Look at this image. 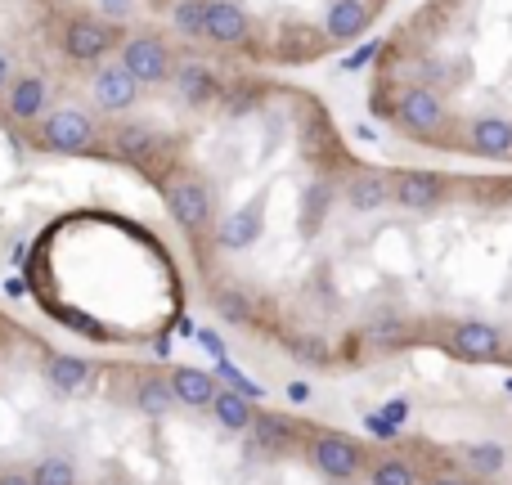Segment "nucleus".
Instances as JSON below:
<instances>
[{
    "mask_svg": "<svg viewBox=\"0 0 512 485\" xmlns=\"http://www.w3.org/2000/svg\"><path fill=\"white\" fill-rule=\"evenodd\" d=\"M427 485H477V481L463 477V472H436V477H427Z\"/></svg>",
    "mask_w": 512,
    "mask_h": 485,
    "instance_id": "nucleus-32",
    "label": "nucleus"
},
{
    "mask_svg": "<svg viewBox=\"0 0 512 485\" xmlns=\"http://www.w3.org/2000/svg\"><path fill=\"white\" fill-rule=\"evenodd\" d=\"M158 189H162V203H167L171 221H176L185 234H203L207 225H212V212H216L212 185H207L198 171L171 167L167 176L158 180Z\"/></svg>",
    "mask_w": 512,
    "mask_h": 485,
    "instance_id": "nucleus-1",
    "label": "nucleus"
},
{
    "mask_svg": "<svg viewBox=\"0 0 512 485\" xmlns=\"http://www.w3.org/2000/svg\"><path fill=\"white\" fill-rule=\"evenodd\" d=\"M306 463L333 485H351L360 472H369V454L346 432H315L306 441Z\"/></svg>",
    "mask_w": 512,
    "mask_h": 485,
    "instance_id": "nucleus-2",
    "label": "nucleus"
},
{
    "mask_svg": "<svg viewBox=\"0 0 512 485\" xmlns=\"http://www.w3.org/2000/svg\"><path fill=\"white\" fill-rule=\"evenodd\" d=\"M5 113L14 117V122H41V117L50 113V81L36 77V72L14 77L5 90Z\"/></svg>",
    "mask_w": 512,
    "mask_h": 485,
    "instance_id": "nucleus-13",
    "label": "nucleus"
},
{
    "mask_svg": "<svg viewBox=\"0 0 512 485\" xmlns=\"http://www.w3.org/2000/svg\"><path fill=\"white\" fill-rule=\"evenodd\" d=\"M243 436H248L252 459H283V454L297 450L301 427L292 423V418H283V414H270V409H256L252 427H248Z\"/></svg>",
    "mask_w": 512,
    "mask_h": 485,
    "instance_id": "nucleus-10",
    "label": "nucleus"
},
{
    "mask_svg": "<svg viewBox=\"0 0 512 485\" xmlns=\"http://www.w3.org/2000/svg\"><path fill=\"white\" fill-rule=\"evenodd\" d=\"M212 418L225 427V432H248L252 418H256V405L243 391L234 387H216V400H212Z\"/></svg>",
    "mask_w": 512,
    "mask_h": 485,
    "instance_id": "nucleus-22",
    "label": "nucleus"
},
{
    "mask_svg": "<svg viewBox=\"0 0 512 485\" xmlns=\"http://www.w3.org/2000/svg\"><path fill=\"white\" fill-rule=\"evenodd\" d=\"M459 459H463V468H468V477H472V481H495L499 472L508 468V454H504V445H495V441L463 445V450H459Z\"/></svg>",
    "mask_w": 512,
    "mask_h": 485,
    "instance_id": "nucleus-23",
    "label": "nucleus"
},
{
    "mask_svg": "<svg viewBox=\"0 0 512 485\" xmlns=\"http://www.w3.org/2000/svg\"><path fill=\"white\" fill-rule=\"evenodd\" d=\"M90 378H95L90 364L77 360V355H50V360H45V382H50L59 396H77V391H86Z\"/></svg>",
    "mask_w": 512,
    "mask_h": 485,
    "instance_id": "nucleus-21",
    "label": "nucleus"
},
{
    "mask_svg": "<svg viewBox=\"0 0 512 485\" xmlns=\"http://www.w3.org/2000/svg\"><path fill=\"white\" fill-rule=\"evenodd\" d=\"M396 126L414 140H436L450 126V108L432 86H409L396 104Z\"/></svg>",
    "mask_w": 512,
    "mask_h": 485,
    "instance_id": "nucleus-7",
    "label": "nucleus"
},
{
    "mask_svg": "<svg viewBox=\"0 0 512 485\" xmlns=\"http://www.w3.org/2000/svg\"><path fill=\"white\" fill-rule=\"evenodd\" d=\"M212 306L225 324H256V297L248 288H239V283H221L212 292Z\"/></svg>",
    "mask_w": 512,
    "mask_h": 485,
    "instance_id": "nucleus-25",
    "label": "nucleus"
},
{
    "mask_svg": "<svg viewBox=\"0 0 512 485\" xmlns=\"http://www.w3.org/2000/svg\"><path fill=\"white\" fill-rule=\"evenodd\" d=\"M9 81H14V59L0 50V90H9Z\"/></svg>",
    "mask_w": 512,
    "mask_h": 485,
    "instance_id": "nucleus-34",
    "label": "nucleus"
},
{
    "mask_svg": "<svg viewBox=\"0 0 512 485\" xmlns=\"http://www.w3.org/2000/svg\"><path fill=\"white\" fill-rule=\"evenodd\" d=\"M207 9H212V0H176L171 23H176V32H185V36H203Z\"/></svg>",
    "mask_w": 512,
    "mask_h": 485,
    "instance_id": "nucleus-29",
    "label": "nucleus"
},
{
    "mask_svg": "<svg viewBox=\"0 0 512 485\" xmlns=\"http://www.w3.org/2000/svg\"><path fill=\"white\" fill-rule=\"evenodd\" d=\"M328 203H333V189L319 180V185H310V194H306V207H301V221H306V234H315V225H319V216L328 212Z\"/></svg>",
    "mask_w": 512,
    "mask_h": 485,
    "instance_id": "nucleus-30",
    "label": "nucleus"
},
{
    "mask_svg": "<svg viewBox=\"0 0 512 485\" xmlns=\"http://www.w3.org/2000/svg\"><path fill=\"white\" fill-rule=\"evenodd\" d=\"M441 342L463 364H499L508 360V337L490 319H450L441 328Z\"/></svg>",
    "mask_w": 512,
    "mask_h": 485,
    "instance_id": "nucleus-4",
    "label": "nucleus"
},
{
    "mask_svg": "<svg viewBox=\"0 0 512 485\" xmlns=\"http://www.w3.org/2000/svg\"><path fill=\"white\" fill-rule=\"evenodd\" d=\"M468 149L477 158H490V162H508L512 158V122L508 117H477L468 126Z\"/></svg>",
    "mask_w": 512,
    "mask_h": 485,
    "instance_id": "nucleus-17",
    "label": "nucleus"
},
{
    "mask_svg": "<svg viewBox=\"0 0 512 485\" xmlns=\"http://www.w3.org/2000/svg\"><path fill=\"white\" fill-rule=\"evenodd\" d=\"M122 68L140 86H167L171 72H176V59H171V45L158 32H131L122 41Z\"/></svg>",
    "mask_w": 512,
    "mask_h": 485,
    "instance_id": "nucleus-6",
    "label": "nucleus"
},
{
    "mask_svg": "<svg viewBox=\"0 0 512 485\" xmlns=\"http://www.w3.org/2000/svg\"><path fill=\"white\" fill-rule=\"evenodd\" d=\"M36 144L50 153H68V158H81V153L99 149V122L86 113V108H50L36 126Z\"/></svg>",
    "mask_w": 512,
    "mask_h": 485,
    "instance_id": "nucleus-3",
    "label": "nucleus"
},
{
    "mask_svg": "<svg viewBox=\"0 0 512 485\" xmlns=\"http://www.w3.org/2000/svg\"><path fill=\"white\" fill-rule=\"evenodd\" d=\"M364 481H369V485H423V481H418V468L409 459H400V454L373 459L369 472H364Z\"/></svg>",
    "mask_w": 512,
    "mask_h": 485,
    "instance_id": "nucleus-27",
    "label": "nucleus"
},
{
    "mask_svg": "<svg viewBox=\"0 0 512 485\" xmlns=\"http://www.w3.org/2000/svg\"><path fill=\"white\" fill-rule=\"evenodd\" d=\"M0 485H32V472H23V468H5V472H0Z\"/></svg>",
    "mask_w": 512,
    "mask_h": 485,
    "instance_id": "nucleus-33",
    "label": "nucleus"
},
{
    "mask_svg": "<svg viewBox=\"0 0 512 485\" xmlns=\"http://www.w3.org/2000/svg\"><path fill=\"white\" fill-rule=\"evenodd\" d=\"M445 194H450V180L441 171H391V203L405 212H441Z\"/></svg>",
    "mask_w": 512,
    "mask_h": 485,
    "instance_id": "nucleus-8",
    "label": "nucleus"
},
{
    "mask_svg": "<svg viewBox=\"0 0 512 485\" xmlns=\"http://www.w3.org/2000/svg\"><path fill=\"white\" fill-rule=\"evenodd\" d=\"M104 5H108V9H113V14H117V18H126V9H131V0H104Z\"/></svg>",
    "mask_w": 512,
    "mask_h": 485,
    "instance_id": "nucleus-36",
    "label": "nucleus"
},
{
    "mask_svg": "<svg viewBox=\"0 0 512 485\" xmlns=\"http://www.w3.org/2000/svg\"><path fill=\"white\" fill-rule=\"evenodd\" d=\"M324 50H328L324 27H310V23H283L279 36H274V59H283V63L319 59Z\"/></svg>",
    "mask_w": 512,
    "mask_h": 485,
    "instance_id": "nucleus-15",
    "label": "nucleus"
},
{
    "mask_svg": "<svg viewBox=\"0 0 512 485\" xmlns=\"http://www.w3.org/2000/svg\"><path fill=\"white\" fill-rule=\"evenodd\" d=\"M203 41L221 45V50H234V45H252V14L239 5V0H212L203 23Z\"/></svg>",
    "mask_w": 512,
    "mask_h": 485,
    "instance_id": "nucleus-12",
    "label": "nucleus"
},
{
    "mask_svg": "<svg viewBox=\"0 0 512 485\" xmlns=\"http://www.w3.org/2000/svg\"><path fill=\"white\" fill-rule=\"evenodd\" d=\"M373 23V5L369 0H328L324 9V36L333 45H351L369 32Z\"/></svg>",
    "mask_w": 512,
    "mask_h": 485,
    "instance_id": "nucleus-14",
    "label": "nucleus"
},
{
    "mask_svg": "<svg viewBox=\"0 0 512 485\" xmlns=\"http://www.w3.org/2000/svg\"><path fill=\"white\" fill-rule=\"evenodd\" d=\"M261 207L248 203V207H234L230 216H221L216 221V247H225V252H243V247H252L261 239Z\"/></svg>",
    "mask_w": 512,
    "mask_h": 485,
    "instance_id": "nucleus-19",
    "label": "nucleus"
},
{
    "mask_svg": "<svg viewBox=\"0 0 512 485\" xmlns=\"http://www.w3.org/2000/svg\"><path fill=\"white\" fill-rule=\"evenodd\" d=\"M283 346H288V351L292 355H301V360H328V346L324 342H315V337H288V342H283Z\"/></svg>",
    "mask_w": 512,
    "mask_h": 485,
    "instance_id": "nucleus-31",
    "label": "nucleus"
},
{
    "mask_svg": "<svg viewBox=\"0 0 512 485\" xmlns=\"http://www.w3.org/2000/svg\"><path fill=\"white\" fill-rule=\"evenodd\" d=\"M405 333H409V319L400 315V310H378V315L364 324V342L382 346V351H387V346H400L405 342Z\"/></svg>",
    "mask_w": 512,
    "mask_h": 485,
    "instance_id": "nucleus-26",
    "label": "nucleus"
},
{
    "mask_svg": "<svg viewBox=\"0 0 512 485\" xmlns=\"http://www.w3.org/2000/svg\"><path fill=\"white\" fill-rule=\"evenodd\" d=\"M171 382V396H176V405L185 409H212L216 400V378L207 369H194V364H180V369L167 373Z\"/></svg>",
    "mask_w": 512,
    "mask_h": 485,
    "instance_id": "nucleus-18",
    "label": "nucleus"
},
{
    "mask_svg": "<svg viewBox=\"0 0 512 485\" xmlns=\"http://www.w3.org/2000/svg\"><path fill=\"white\" fill-rule=\"evenodd\" d=\"M135 409L149 418H167L176 409V396H171V382L162 373H144L135 378Z\"/></svg>",
    "mask_w": 512,
    "mask_h": 485,
    "instance_id": "nucleus-24",
    "label": "nucleus"
},
{
    "mask_svg": "<svg viewBox=\"0 0 512 485\" xmlns=\"http://www.w3.org/2000/svg\"><path fill=\"white\" fill-rule=\"evenodd\" d=\"M140 81L122 68V63H99L95 81H90V95H95L99 113H131L140 104Z\"/></svg>",
    "mask_w": 512,
    "mask_h": 485,
    "instance_id": "nucleus-11",
    "label": "nucleus"
},
{
    "mask_svg": "<svg viewBox=\"0 0 512 485\" xmlns=\"http://www.w3.org/2000/svg\"><path fill=\"white\" fill-rule=\"evenodd\" d=\"M171 81H176V90H180V99H185V104H216V99L225 95L221 77H216L207 63H198V59L180 63V68L171 72Z\"/></svg>",
    "mask_w": 512,
    "mask_h": 485,
    "instance_id": "nucleus-20",
    "label": "nucleus"
},
{
    "mask_svg": "<svg viewBox=\"0 0 512 485\" xmlns=\"http://www.w3.org/2000/svg\"><path fill=\"white\" fill-rule=\"evenodd\" d=\"M342 194L355 212H382V207L391 203V176L387 171H373V167L351 171L346 185H342Z\"/></svg>",
    "mask_w": 512,
    "mask_h": 485,
    "instance_id": "nucleus-16",
    "label": "nucleus"
},
{
    "mask_svg": "<svg viewBox=\"0 0 512 485\" xmlns=\"http://www.w3.org/2000/svg\"><path fill=\"white\" fill-rule=\"evenodd\" d=\"M108 153H117L122 162H135V167H153L171 153V140L144 122H117L113 135H108Z\"/></svg>",
    "mask_w": 512,
    "mask_h": 485,
    "instance_id": "nucleus-9",
    "label": "nucleus"
},
{
    "mask_svg": "<svg viewBox=\"0 0 512 485\" xmlns=\"http://www.w3.org/2000/svg\"><path fill=\"white\" fill-rule=\"evenodd\" d=\"M409 414V405H405V400H391V405H387V418H396V423H400V418H405Z\"/></svg>",
    "mask_w": 512,
    "mask_h": 485,
    "instance_id": "nucleus-35",
    "label": "nucleus"
},
{
    "mask_svg": "<svg viewBox=\"0 0 512 485\" xmlns=\"http://www.w3.org/2000/svg\"><path fill=\"white\" fill-rule=\"evenodd\" d=\"M27 472H32V485H77V463L68 454H41Z\"/></svg>",
    "mask_w": 512,
    "mask_h": 485,
    "instance_id": "nucleus-28",
    "label": "nucleus"
},
{
    "mask_svg": "<svg viewBox=\"0 0 512 485\" xmlns=\"http://www.w3.org/2000/svg\"><path fill=\"white\" fill-rule=\"evenodd\" d=\"M126 36L117 32V27H108L104 18H95V14H72L68 23L59 27V50H63V59L68 63H81V68H90V63H104L108 54L122 45Z\"/></svg>",
    "mask_w": 512,
    "mask_h": 485,
    "instance_id": "nucleus-5",
    "label": "nucleus"
}]
</instances>
